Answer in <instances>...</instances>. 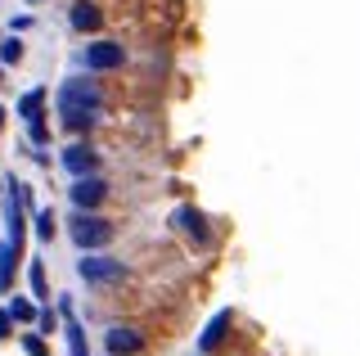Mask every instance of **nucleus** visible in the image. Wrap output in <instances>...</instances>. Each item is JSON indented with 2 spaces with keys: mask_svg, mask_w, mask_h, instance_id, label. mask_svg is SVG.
<instances>
[{
  "mask_svg": "<svg viewBox=\"0 0 360 356\" xmlns=\"http://www.w3.org/2000/svg\"><path fill=\"white\" fill-rule=\"evenodd\" d=\"M77 275H82L86 284H112V280H122V262L117 258H99V253H86V258L77 262Z\"/></svg>",
  "mask_w": 360,
  "mask_h": 356,
  "instance_id": "obj_3",
  "label": "nucleus"
},
{
  "mask_svg": "<svg viewBox=\"0 0 360 356\" xmlns=\"http://www.w3.org/2000/svg\"><path fill=\"white\" fill-rule=\"evenodd\" d=\"M95 149H90V144H72V149H68L63 153V167H68V172H72V176H86V172H95Z\"/></svg>",
  "mask_w": 360,
  "mask_h": 356,
  "instance_id": "obj_9",
  "label": "nucleus"
},
{
  "mask_svg": "<svg viewBox=\"0 0 360 356\" xmlns=\"http://www.w3.org/2000/svg\"><path fill=\"white\" fill-rule=\"evenodd\" d=\"M230 320H234V316H230V311H217V316H212V320H207V329H202V333H198V348H202V352H207V348H217V343H221V333H225V329H230Z\"/></svg>",
  "mask_w": 360,
  "mask_h": 356,
  "instance_id": "obj_11",
  "label": "nucleus"
},
{
  "mask_svg": "<svg viewBox=\"0 0 360 356\" xmlns=\"http://www.w3.org/2000/svg\"><path fill=\"white\" fill-rule=\"evenodd\" d=\"M32 5H37V0H32Z\"/></svg>",
  "mask_w": 360,
  "mask_h": 356,
  "instance_id": "obj_21",
  "label": "nucleus"
},
{
  "mask_svg": "<svg viewBox=\"0 0 360 356\" xmlns=\"http://www.w3.org/2000/svg\"><path fill=\"white\" fill-rule=\"evenodd\" d=\"M104 348H108V356H140V352H144V333L117 325V329L104 333Z\"/></svg>",
  "mask_w": 360,
  "mask_h": 356,
  "instance_id": "obj_7",
  "label": "nucleus"
},
{
  "mask_svg": "<svg viewBox=\"0 0 360 356\" xmlns=\"http://www.w3.org/2000/svg\"><path fill=\"white\" fill-rule=\"evenodd\" d=\"M9 316L22 320V325H27V320H41L37 311H32V303H22V298H9Z\"/></svg>",
  "mask_w": 360,
  "mask_h": 356,
  "instance_id": "obj_14",
  "label": "nucleus"
},
{
  "mask_svg": "<svg viewBox=\"0 0 360 356\" xmlns=\"http://www.w3.org/2000/svg\"><path fill=\"white\" fill-rule=\"evenodd\" d=\"M41 104H45V91H27L18 99V113L27 122V136H32L37 149H45V140H50V131H45V122H41Z\"/></svg>",
  "mask_w": 360,
  "mask_h": 356,
  "instance_id": "obj_4",
  "label": "nucleus"
},
{
  "mask_svg": "<svg viewBox=\"0 0 360 356\" xmlns=\"http://www.w3.org/2000/svg\"><path fill=\"white\" fill-rule=\"evenodd\" d=\"M63 338H68V356H90L86 329H82V320H72V307H63Z\"/></svg>",
  "mask_w": 360,
  "mask_h": 356,
  "instance_id": "obj_10",
  "label": "nucleus"
},
{
  "mask_svg": "<svg viewBox=\"0 0 360 356\" xmlns=\"http://www.w3.org/2000/svg\"><path fill=\"white\" fill-rule=\"evenodd\" d=\"M14 258H18V248L14 243H0V288H9V280H14Z\"/></svg>",
  "mask_w": 360,
  "mask_h": 356,
  "instance_id": "obj_13",
  "label": "nucleus"
},
{
  "mask_svg": "<svg viewBox=\"0 0 360 356\" xmlns=\"http://www.w3.org/2000/svg\"><path fill=\"white\" fill-rule=\"evenodd\" d=\"M68 18H72L77 32H95V27H99V5H90V0H77Z\"/></svg>",
  "mask_w": 360,
  "mask_h": 356,
  "instance_id": "obj_12",
  "label": "nucleus"
},
{
  "mask_svg": "<svg viewBox=\"0 0 360 356\" xmlns=\"http://www.w3.org/2000/svg\"><path fill=\"white\" fill-rule=\"evenodd\" d=\"M0 59H5V63H18V59H22V46H18L14 37H9L5 46H0Z\"/></svg>",
  "mask_w": 360,
  "mask_h": 356,
  "instance_id": "obj_16",
  "label": "nucleus"
},
{
  "mask_svg": "<svg viewBox=\"0 0 360 356\" xmlns=\"http://www.w3.org/2000/svg\"><path fill=\"white\" fill-rule=\"evenodd\" d=\"M54 329H59V316L45 307V311H41V333H54Z\"/></svg>",
  "mask_w": 360,
  "mask_h": 356,
  "instance_id": "obj_18",
  "label": "nucleus"
},
{
  "mask_svg": "<svg viewBox=\"0 0 360 356\" xmlns=\"http://www.w3.org/2000/svg\"><path fill=\"white\" fill-rule=\"evenodd\" d=\"M172 226L180 230V235H189L194 243H207V217H202L198 208H176V212H172Z\"/></svg>",
  "mask_w": 360,
  "mask_h": 356,
  "instance_id": "obj_8",
  "label": "nucleus"
},
{
  "mask_svg": "<svg viewBox=\"0 0 360 356\" xmlns=\"http://www.w3.org/2000/svg\"><path fill=\"white\" fill-rule=\"evenodd\" d=\"M99 104H104V95H99V86L86 82V77H68L59 86V117H63V127H72V131L90 127L95 113H99Z\"/></svg>",
  "mask_w": 360,
  "mask_h": 356,
  "instance_id": "obj_1",
  "label": "nucleus"
},
{
  "mask_svg": "<svg viewBox=\"0 0 360 356\" xmlns=\"http://www.w3.org/2000/svg\"><path fill=\"white\" fill-rule=\"evenodd\" d=\"M0 122H5V108H0Z\"/></svg>",
  "mask_w": 360,
  "mask_h": 356,
  "instance_id": "obj_20",
  "label": "nucleus"
},
{
  "mask_svg": "<svg viewBox=\"0 0 360 356\" xmlns=\"http://www.w3.org/2000/svg\"><path fill=\"white\" fill-rule=\"evenodd\" d=\"M122 59H127V50H122L117 41H95V46H86V54H82V63L90 72H112V68H122Z\"/></svg>",
  "mask_w": 360,
  "mask_h": 356,
  "instance_id": "obj_5",
  "label": "nucleus"
},
{
  "mask_svg": "<svg viewBox=\"0 0 360 356\" xmlns=\"http://www.w3.org/2000/svg\"><path fill=\"white\" fill-rule=\"evenodd\" d=\"M68 194H72V203L82 208V212H90V208H99V203H104L108 185L99 181V176H77V185H72Z\"/></svg>",
  "mask_w": 360,
  "mask_h": 356,
  "instance_id": "obj_6",
  "label": "nucleus"
},
{
  "mask_svg": "<svg viewBox=\"0 0 360 356\" xmlns=\"http://www.w3.org/2000/svg\"><path fill=\"white\" fill-rule=\"evenodd\" d=\"M37 235H41V239L54 235V212H50V208H45V212H37Z\"/></svg>",
  "mask_w": 360,
  "mask_h": 356,
  "instance_id": "obj_15",
  "label": "nucleus"
},
{
  "mask_svg": "<svg viewBox=\"0 0 360 356\" xmlns=\"http://www.w3.org/2000/svg\"><path fill=\"white\" fill-rule=\"evenodd\" d=\"M32 288H37V298H45V271H41V262H32Z\"/></svg>",
  "mask_w": 360,
  "mask_h": 356,
  "instance_id": "obj_17",
  "label": "nucleus"
},
{
  "mask_svg": "<svg viewBox=\"0 0 360 356\" xmlns=\"http://www.w3.org/2000/svg\"><path fill=\"white\" fill-rule=\"evenodd\" d=\"M68 235H72V243H77L82 253H95V248H104V243L112 239V226H108L104 217H90V212H82V217L72 221V230H68Z\"/></svg>",
  "mask_w": 360,
  "mask_h": 356,
  "instance_id": "obj_2",
  "label": "nucleus"
},
{
  "mask_svg": "<svg viewBox=\"0 0 360 356\" xmlns=\"http://www.w3.org/2000/svg\"><path fill=\"white\" fill-rule=\"evenodd\" d=\"M22 348H27V356H45V343L41 338H22Z\"/></svg>",
  "mask_w": 360,
  "mask_h": 356,
  "instance_id": "obj_19",
  "label": "nucleus"
}]
</instances>
